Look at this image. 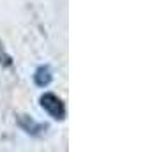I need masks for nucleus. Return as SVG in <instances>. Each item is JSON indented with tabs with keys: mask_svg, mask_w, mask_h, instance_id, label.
I'll list each match as a JSON object with an SVG mask.
<instances>
[{
	"mask_svg": "<svg viewBox=\"0 0 157 152\" xmlns=\"http://www.w3.org/2000/svg\"><path fill=\"white\" fill-rule=\"evenodd\" d=\"M39 104L48 113V117H51L53 120H58V122L65 120V117H67L65 103L55 92H44V94H41L39 95Z\"/></svg>",
	"mask_w": 157,
	"mask_h": 152,
	"instance_id": "nucleus-1",
	"label": "nucleus"
},
{
	"mask_svg": "<svg viewBox=\"0 0 157 152\" xmlns=\"http://www.w3.org/2000/svg\"><path fill=\"white\" fill-rule=\"evenodd\" d=\"M16 124H18V127L25 133V134H29L32 138H41L44 136L48 129H50V126L46 122H39L36 120L34 117L27 115V113H18L16 115Z\"/></svg>",
	"mask_w": 157,
	"mask_h": 152,
	"instance_id": "nucleus-2",
	"label": "nucleus"
},
{
	"mask_svg": "<svg viewBox=\"0 0 157 152\" xmlns=\"http://www.w3.org/2000/svg\"><path fill=\"white\" fill-rule=\"evenodd\" d=\"M32 78H34L36 87L46 88L51 81H53V71H51V67L48 64H41V65H37L36 67V71H34V74H32Z\"/></svg>",
	"mask_w": 157,
	"mask_h": 152,
	"instance_id": "nucleus-3",
	"label": "nucleus"
},
{
	"mask_svg": "<svg viewBox=\"0 0 157 152\" xmlns=\"http://www.w3.org/2000/svg\"><path fill=\"white\" fill-rule=\"evenodd\" d=\"M0 65H2V67H7V69H11V67L14 65L13 57L6 51V48H4V44L2 43H0Z\"/></svg>",
	"mask_w": 157,
	"mask_h": 152,
	"instance_id": "nucleus-4",
	"label": "nucleus"
}]
</instances>
